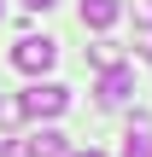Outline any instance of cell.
Instances as JSON below:
<instances>
[{
	"mask_svg": "<svg viewBox=\"0 0 152 157\" xmlns=\"http://www.w3.org/2000/svg\"><path fill=\"white\" fill-rule=\"evenodd\" d=\"M53 64H59V41L53 35H23L12 47V70H23V76H47Z\"/></svg>",
	"mask_w": 152,
	"mask_h": 157,
	"instance_id": "6da1fadb",
	"label": "cell"
},
{
	"mask_svg": "<svg viewBox=\"0 0 152 157\" xmlns=\"http://www.w3.org/2000/svg\"><path fill=\"white\" fill-rule=\"evenodd\" d=\"M18 105H23V117H59L64 105H70V87H59V82H35L29 93H18Z\"/></svg>",
	"mask_w": 152,
	"mask_h": 157,
	"instance_id": "7a4b0ae2",
	"label": "cell"
},
{
	"mask_svg": "<svg viewBox=\"0 0 152 157\" xmlns=\"http://www.w3.org/2000/svg\"><path fill=\"white\" fill-rule=\"evenodd\" d=\"M0 157H29V151H23V140H0Z\"/></svg>",
	"mask_w": 152,
	"mask_h": 157,
	"instance_id": "30bf717a",
	"label": "cell"
},
{
	"mask_svg": "<svg viewBox=\"0 0 152 157\" xmlns=\"http://www.w3.org/2000/svg\"><path fill=\"white\" fill-rule=\"evenodd\" d=\"M129 93H135V70H129V64H111V70L100 76V105L117 111V105H129Z\"/></svg>",
	"mask_w": 152,
	"mask_h": 157,
	"instance_id": "3957f363",
	"label": "cell"
},
{
	"mask_svg": "<svg viewBox=\"0 0 152 157\" xmlns=\"http://www.w3.org/2000/svg\"><path fill=\"white\" fill-rule=\"evenodd\" d=\"M23 151H29V157H64V151H70V140H64L59 128H35V134L23 140Z\"/></svg>",
	"mask_w": 152,
	"mask_h": 157,
	"instance_id": "8992f818",
	"label": "cell"
},
{
	"mask_svg": "<svg viewBox=\"0 0 152 157\" xmlns=\"http://www.w3.org/2000/svg\"><path fill=\"white\" fill-rule=\"evenodd\" d=\"M64 157H105V151H94V146H88V151H82V146H70Z\"/></svg>",
	"mask_w": 152,
	"mask_h": 157,
	"instance_id": "8fae6325",
	"label": "cell"
},
{
	"mask_svg": "<svg viewBox=\"0 0 152 157\" xmlns=\"http://www.w3.org/2000/svg\"><path fill=\"white\" fill-rule=\"evenodd\" d=\"M94 64H100V70H111V64H123V52H117V41H94Z\"/></svg>",
	"mask_w": 152,
	"mask_h": 157,
	"instance_id": "52a82bcc",
	"label": "cell"
},
{
	"mask_svg": "<svg viewBox=\"0 0 152 157\" xmlns=\"http://www.w3.org/2000/svg\"><path fill=\"white\" fill-rule=\"evenodd\" d=\"M23 122V105H18V93H6L0 99V128H18Z\"/></svg>",
	"mask_w": 152,
	"mask_h": 157,
	"instance_id": "ba28073f",
	"label": "cell"
},
{
	"mask_svg": "<svg viewBox=\"0 0 152 157\" xmlns=\"http://www.w3.org/2000/svg\"><path fill=\"white\" fill-rule=\"evenodd\" d=\"M0 17H6V6H0Z\"/></svg>",
	"mask_w": 152,
	"mask_h": 157,
	"instance_id": "4fadbf2b",
	"label": "cell"
},
{
	"mask_svg": "<svg viewBox=\"0 0 152 157\" xmlns=\"http://www.w3.org/2000/svg\"><path fill=\"white\" fill-rule=\"evenodd\" d=\"M117 17H123V0H82V29H100L105 35Z\"/></svg>",
	"mask_w": 152,
	"mask_h": 157,
	"instance_id": "277c9868",
	"label": "cell"
},
{
	"mask_svg": "<svg viewBox=\"0 0 152 157\" xmlns=\"http://www.w3.org/2000/svg\"><path fill=\"white\" fill-rule=\"evenodd\" d=\"M123 157H152V117L146 111H135V122L123 134Z\"/></svg>",
	"mask_w": 152,
	"mask_h": 157,
	"instance_id": "5b68a950",
	"label": "cell"
},
{
	"mask_svg": "<svg viewBox=\"0 0 152 157\" xmlns=\"http://www.w3.org/2000/svg\"><path fill=\"white\" fill-rule=\"evenodd\" d=\"M129 17H135L141 29H152V0H129Z\"/></svg>",
	"mask_w": 152,
	"mask_h": 157,
	"instance_id": "9c48e42d",
	"label": "cell"
},
{
	"mask_svg": "<svg viewBox=\"0 0 152 157\" xmlns=\"http://www.w3.org/2000/svg\"><path fill=\"white\" fill-rule=\"evenodd\" d=\"M146 52H152V47H146Z\"/></svg>",
	"mask_w": 152,
	"mask_h": 157,
	"instance_id": "5bb4252c",
	"label": "cell"
},
{
	"mask_svg": "<svg viewBox=\"0 0 152 157\" xmlns=\"http://www.w3.org/2000/svg\"><path fill=\"white\" fill-rule=\"evenodd\" d=\"M23 6H29V12H47V6H53V0H23Z\"/></svg>",
	"mask_w": 152,
	"mask_h": 157,
	"instance_id": "7c38bea8",
	"label": "cell"
}]
</instances>
